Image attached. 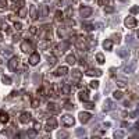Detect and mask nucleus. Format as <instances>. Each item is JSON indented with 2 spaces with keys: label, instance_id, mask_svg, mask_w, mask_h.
<instances>
[{
  "label": "nucleus",
  "instance_id": "nucleus-1",
  "mask_svg": "<svg viewBox=\"0 0 139 139\" xmlns=\"http://www.w3.org/2000/svg\"><path fill=\"white\" fill-rule=\"evenodd\" d=\"M124 25H125L128 29H134V28L138 26V21H136V18L135 17L128 15V17H125V20H124Z\"/></svg>",
  "mask_w": 139,
  "mask_h": 139
},
{
  "label": "nucleus",
  "instance_id": "nucleus-2",
  "mask_svg": "<svg viewBox=\"0 0 139 139\" xmlns=\"http://www.w3.org/2000/svg\"><path fill=\"white\" fill-rule=\"evenodd\" d=\"M61 124L64 127H72L75 124V120L70 114H65V116H61Z\"/></svg>",
  "mask_w": 139,
  "mask_h": 139
},
{
  "label": "nucleus",
  "instance_id": "nucleus-3",
  "mask_svg": "<svg viewBox=\"0 0 139 139\" xmlns=\"http://www.w3.org/2000/svg\"><path fill=\"white\" fill-rule=\"evenodd\" d=\"M92 13H93V10L91 9V7H88V6H82L81 9H79V15L82 18H88L91 17Z\"/></svg>",
  "mask_w": 139,
  "mask_h": 139
},
{
  "label": "nucleus",
  "instance_id": "nucleus-4",
  "mask_svg": "<svg viewBox=\"0 0 139 139\" xmlns=\"http://www.w3.org/2000/svg\"><path fill=\"white\" fill-rule=\"evenodd\" d=\"M21 50L24 53H31L32 50H34V45H32V42H29V40H24L21 43Z\"/></svg>",
  "mask_w": 139,
  "mask_h": 139
},
{
  "label": "nucleus",
  "instance_id": "nucleus-5",
  "mask_svg": "<svg viewBox=\"0 0 139 139\" xmlns=\"http://www.w3.org/2000/svg\"><path fill=\"white\" fill-rule=\"evenodd\" d=\"M18 65H20V58L18 57H11L9 61V68L11 70V71H15V70L18 68Z\"/></svg>",
  "mask_w": 139,
  "mask_h": 139
},
{
  "label": "nucleus",
  "instance_id": "nucleus-6",
  "mask_svg": "<svg viewBox=\"0 0 139 139\" xmlns=\"http://www.w3.org/2000/svg\"><path fill=\"white\" fill-rule=\"evenodd\" d=\"M20 121H21L22 124H28V122H31L32 121V116H31V113H28V111L21 113V116H20Z\"/></svg>",
  "mask_w": 139,
  "mask_h": 139
},
{
  "label": "nucleus",
  "instance_id": "nucleus-7",
  "mask_svg": "<svg viewBox=\"0 0 139 139\" xmlns=\"http://www.w3.org/2000/svg\"><path fill=\"white\" fill-rule=\"evenodd\" d=\"M28 61H29L31 65H36L40 61L39 53H31V56H29V58H28Z\"/></svg>",
  "mask_w": 139,
  "mask_h": 139
},
{
  "label": "nucleus",
  "instance_id": "nucleus-8",
  "mask_svg": "<svg viewBox=\"0 0 139 139\" xmlns=\"http://www.w3.org/2000/svg\"><path fill=\"white\" fill-rule=\"evenodd\" d=\"M78 117H79V121L82 122V124H86L92 118V116H91V113H88V111H81Z\"/></svg>",
  "mask_w": 139,
  "mask_h": 139
},
{
  "label": "nucleus",
  "instance_id": "nucleus-9",
  "mask_svg": "<svg viewBox=\"0 0 139 139\" xmlns=\"http://www.w3.org/2000/svg\"><path fill=\"white\" fill-rule=\"evenodd\" d=\"M81 78H82V72H81L79 70H72V72H71V79H72L74 82L78 83L79 81H81Z\"/></svg>",
  "mask_w": 139,
  "mask_h": 139
},
{
  "label": "nucleus",
  "instance_id": "nucleus-10",
  "mask_svg": "<svg viewBox=\"0 0 139 139\" xmlns=\"http://www.w3.org/2000/svg\"><path fill=\"white\" fill-rule=\"evenodd\" d=\"M57 127V121H56V118H49L47 121H46V127H45V128H46V131H52V129H54V128H56Z\"/></svg>",
  "mask_w": 139,
  "mask_h": 139
},
{
  "label": "nucleus",
  "instance_id": "nucleus-11",
  "mask_svg": "<svg viewBox=\"0 0 139 139\" xmlns=\"http://www.w3.org/2000/svg\"><path fill=\"white\" fill-rule=\"evenodd\" d=\"M47 111H50V113H60V106L57 103H53V102H50V103L47 104Z\"/></svg>",
  "mask_w": 139,
  "mask_h": 139
},
{
  "label": "nucleus",
  "instance_id": "nucleus-12",
  "mask_svg": "<svg viewBox=\"0 0 139 139\" xmlns=\"http://www.w3.org/2000/svg\"><path fill=\"white\" fill-rule=\"evenodd\" d=\"M67 72H68V68H67L65 65H61V67H58V68L56 70L54 75H57V77H64V75H67Z\"/></svg>",
  "mask_w": 139,
  "mask_h": 139
},
{
  "label": "nucleus",
  "instance_id": "nucleus-13",
  "mask_svg": "<svg viewBox=\"0 0 139 139\" xmlns=\"http://www.w3.org/2000/svg\"><path fill=\"white\" fill-rule=\"evenodd\" d=\"M60 93L61 95H70L71 93V86L68 83H61L60 85Z\"/></svg>",
  "mask_w": 139,
  "mask_h": 139
},
{
  "label": "nucleus",
  "instance_id": "nucleus-14",
  "mask_svg": "<svg viewBox=\"0 0 139 139\" xmlns=\"http://www.w3.org/2000/svg\"><path fill=\"white\" fill-rule=\"evenodd\" d=\"M29 17H31V20H36V18L39 17L38 7H36V6H31V9H29Z\"/></svg>",
  "mask_w": 139,
  "mask_h": 139
},
{
  "label": "nucleus",
  "instance_id": "nucleus-15",
  "mask_svg": "<svg viewBox=\"0 0 139 139\" xmlns=\"http://www.w3.org/2000/svg\"><path fill=\"white\" fill-rule=\"evenodd\" d=\"M10 120V116L7 111H4V110H0V122L1 124H6V122H9Z\"/></svg>",
  "mask_w": 139,
  "mask_h": 139
},
{
  "label": "nucleus",
  "instance_id": "nucleus-16",
  "mask_svg": "<svg viewBox=\"0 0 139 139\" xmlns=\"http://www.w3.org/2000/svg\"><path fill=\"white\" fill-rule=\"evenodd\" d=\"M78 97H79L81 102H86V100H89V92H88V89H82V91L79 92Z\"/></svg>",
  "mask_w": 139,
  "mask_h": 139
},
{
  "label": "nucleus",
  "instance_id": "nucleus-17",
  "mask_svg": "<svg viewBox=\"0 0 139 139\" xmlns=\"http://www.w3.org/2000/svg\"><path fill=\"white\" fill-rule=\"evenodd\" d=\"M86 75H88V77H100V75H102V71H100V70L88 68L86 70Z\"/></svg>",
  "mask_w": 139,
  "mask_h": 139
},
{
  "label": "nucleus",
  "instance_id": "nucleus-18",
  "mask_svg": "<svg viewBox=\"0 0 139 139\" xmlns=\"http://www.w3.org/2000/svg\"><path fill=\"white\" fill-rule=\"evenodd\" d=\"M47 15H49V7L47 6H40L39 17H47Z\"/></svg>",
  "mask_w": 139,
  "mask_h": 139
},
{
  "label": "nucleus",
  "instance_id": "nucleus-19",
  "mask_svg": "<svg viewBox=\"0 0 139 139\" xmlns=\"http://www.w3.org/2000/svg\"><path fill=\"white\" fill-rule=\"evenodd\" d=\"M54 20H56L57 22L64 21V13H63V11H60V10H57L56 14H54Z\"/></svg>",
  "mask_w": 139,
  "mask_h": 139
},
{
  "label": "nucleus",
  "instance_id": "nucleus-20",
  "mask_svg": "<svg viewBox=\"0 0 139 139\" xmlns=\"http://www.w3.org/2000/svg\"><path fill=\"white\" fill-rule=\"evenodd\" d=\"M103 49L104 50H111L113 49V40L111 39H106L103 42Z\"/></svg>",
  "mask_w": 139,
  "mask_h": 139
},
{
  "label": "nucleus",
  "instance_id": "nucleus-21",
  "mask_svg": "<svg viewBox=\"0 0 139 139\" xmlns=\"http://www.w3.org/2000/svg\"><path fill=\"white\" fill-rule=\"evenodd\" d=\"M68 47V43L67 42H63V43H58V45H56V49L58 50V53H63L65 50V49Z\"/></svg>",
  "mask_w": 139,
  "mask_h": 139
},
{
  "label": "nucleus",
  "instance_id": "nucleus-22",
  "mask_svg": "<svg viewBox=\"0 0 139 139\" xmlns=\"http://www.w3.org/2000/svg\"><path fill=\"white\" fill-rule=\"evenodd\" d=\"M65 61H67V63H68V64L74 65L75 63H77V57H75L74 54H68V56L65 57Z\"/></svg>",
  "mask_w": 139,
  "mask_h": 139
},
{
  "label": "nucleus",
  "instance_id": "nucleus-23",
  "mask_svg": "<svg viewBox=\"0 0 139 139\" xmlns=\"http://www.w3.org/2000/svg\"><path fill=\"white\" fill-rule=\"evenodd\" d=\"M96 61H97L99 64H103L104 61H106V58H104V54H103V53H97V54H96Z\"/></svg>",
  "mask_w": 139,
  "mask_h": 139
},
{
  "label": "nucleus",
  "instance_id": "nucleus-24",
  "mask_svg": "<svg viewBox=\"0 0 139 139\" xmlns=\"http://www.w3.org/2000/svg\"><path fill=\"white\" fill-rule=\"evenodd\" d=\"M47 61H49V64H50V65H54L57 63V58H56L54 54H49V56H47Z\"/></svg>",
  "mask_w": 139,
  "mask_h": 139
},
{
  "label": "nucleus",
  "instance_id": "nucleus-25",
  "mask_svg": "<svg viewBox=\"0 0 139 139\" xmlns=\"http://www.w3.org/2000/svg\"><path fill=\"white\" fill-rule=\"evenodd\" d=\"M26 13H28V10H26V7H21V9L18 10V17L25 18V17H26Z\"/></svg>",
  "mask_w": 139,
  "mask_h": 139
},
{
  "label": "nucleus",
  "instance_id": "nucleus-26",
  "mask_svg": "<svg viewBox=\"0 0 139 139\" xmlns=\"http://www.w3.org/2000/svg\"><path fill=\"white\" fill-rule=\"evenodd\" d=\"M57 35H58V36H60V38H64L65 35H67V28H58V29H57Z\"/></svg>",
  "mask_w": 139,
  "mask_h": 139
},
{
  "label": "nucleus",
  "instance_id": "nucleus-27",
  "mask_svg": "<svg viewBox=\"0 0 139 139\" xmlns=\"http://www.w3.org/2000/svg\"><path fill=\"white\" fill-rule=\"evenodd\" d=\"M122 96H124V93H122L121 91H116V92L113 93V97H114L116 100H121Z\"/></svg>",
  "mask_w": 139,
  "mask_h": 139
},
{
  "label": "nucleus",
  "instance_id": "nucleus-28",
  "mask_svg": "<svg viewBox=\"0 0 139 139\" xmlns=\"http://www.w3.org/2000/svg\"><path fill=\"white\" fill-rule=\"evenodd\" d=\"M83 107H85V109L86 110H93L95 109V103H91V102H83Z\"/></svg>",
  "mask_w": 139,
  "mask_h": 139
},
{
  "label": "nucleus",
  "instance_id": "nucleus-29",
  "mask_svg": "<svg viewBox=\"0 0 139 139\" xmlns=\"http://www.w3.org/2000/svg\"><path fill=\"white\" fill-rule=\"evenodd\" d=\"M1 81H3V83H6V85H11V78L7 77V75H3Z\"/></svg>",
  "mask_w": 139,
  "mask_h": 139
},
{
  "label": "nucleus",
  "instance_id": "nucleus-30",
  "mask_svg": "<svg viewBox=\"0 0 139 139\" xmlns=\"http://www.w3.org/2000/svg\"><path fill=\"white\" fill-rule=\"evenodd\" d=\"M31 106H32L34 109L39 107V99H32V100H31Z\"/></svg>",
  "mask_w": 139,
  "mask_h": 139
},
{
  "label": "nucleus",
  "instance_id": "nucleus-31",
  "mask_svg": "<svg viewBox=\"0 0 139 139\" xmlns=\"http://www.w3.org/2000/svg\"><path fill=\"white\" fill-rule=\"evenodd\" d=\"M104 13H107V14L114 13V7L113 6H106V7H104Z\"/></svg>",
  "mask_w": 139,
  "mask_h": 139
},
{
  "label": "nucleus",
  "instance_id": "nucleus-32",
  "mask_svg": "<svg viewBox=\"0 0 139 139\" xmlns=\"http://www.w3.org/2000/svg\"><path fill=\"white\" fill-rule=\"evenodd\" d=\"M89 86H91L92 89H97V88H99V81H92V82L89 83Z\"/></svg>",
  "mask_w": 139,
  "mask_h": 139
},
{
  "label": "nucleus",
  "instance_id": "nucleus-33",
  "mask_svg": "<svg viewBox=\"0 0 139 139\" xmlns=\"http://www.w3.org/2000/svg\"><path fill=\"white\" fill-rule=\"evenodd\" d=\"M7 7H9L7 0H0V9H7Z\"/></svg>",
  "mask_w": 139,
  "mask_h": 139
},
{
  "label": "nucleus",
  "instance_id": "nucleus-34",
  "mask_svg": "<svg viewBox=\"0 0 139 139\" xmlns=\"http://www.w3.org/2000/svg\"><path fill=\"white\" fill-rule=\"evenodd\" d=\"M29 32L32 35H36V34H38V26H35V25L29 26Z\"/></svg>",
  "mask_w": 139,
  "mask_h": 139
},
{
  "label": "nucleus",
  "instance_id": "nucleus-35",
  "mask_svg": "<svg viewBox=\"0 0 139 139\" xmlns=\"http://www.w3.org/2000/svg\"><path fill=\"white\" fill-rule=\"evenodd\" d=\"M82 28H83L85 31H92L95 26L92 25V24H85V25H82Z\"/></svg>",
  "mask_w": 139,
  "mask_h": 139
},
{
  "label": "nucleus",
  "instance_id": "nucleus-36",
  "mask_svg": "<svg viewBox=\"0 0 139 139\" xmlns=\"http://www.w3.org/2000/svg\"><path fill=\"white\" fill-rule=\"evenodd\" d=\"M14 28H15V31H21L22 29V24H21V22L15 21V22H14Z\"/></svg>",
  "mask_w": 139,
  "mask_h": 139
},
{
  "label": "nucleus",
  "instance_id": "nucleus-37",
  "mask_svg": "<svg viewBox=\"0 0 139 139\" xmlns=\"http://www.w3.org/2000/svg\"><path fill=\"white\" fill-rule=\"evenodd\" d=\"M131 13H132V14L139 13V7H138V6H134V7H131Z\"/></svg>",
  "mask_w": 139,
  "mask_h": 139
},
{
  "label": "nucleus",
  "instance_id": "nucleus-38",
  "mask_svg": "<svg viewBox=\"0 0 139 139\" xmlns=\"http://www.w3.org/2000/svg\"><path fill=\"white\" fill-rule=\"evenodd\" d=\"M45 93H46V91H45L43 88H39V89H38V95L39 96H45Z\"/></svg>",
  "mask_w": 139,
  "mask_h": 139
},
{
  "label": "nucleus",
  "instance_id": "nucleus-39",
  "mask_svg": "<svg viewBox=\"0 0 139 139\" xmlns=\"http://www.w3.org/2000/svg\"><path fill=\"white\" fill-rule=\"evenodd\" d=\"M34 128H35L36 131H39L40 128H42V125H40V122H35V124H34Z\"/></svg>",
  "mask_w": 139,
  "mask_h": 139
},
{
  "label": "nucleus",
  "instance_id": "nucleus-40",
  "mask_svg": "<svg viewBox=\"0 0 139 139\" xmlns=\"http://www.w3.org/2000/svg\"><path fill=\"white\" fill-rule=\"evenodd\" d=\"M65 109H67V110L74 109V104H72V103H65Z\"/></svg>",
  "mask_w": 139,
  "mask_h": 139
},
{
  "label": "nucleus",
  "instance_id": "nucleus-41",
  "mask_svg": "<svg viewBox=\"0 0 139 139\" xmlns=\"http://www.w3.org/2000/svg\"><path fill=\"white\" fill-rule=\"evenodd\" d=\"M97 4L99 6H106L107 4V0H97Z\"/></svg>",
  "mask_w": 139,
  "mask_h": 139
},
{
  "label": "nucleus",
  "instance_id": "nucleus-42",
  "mask_svg": "<svg viewBox=\"0 0 139 139\" xmlns=\"http://www.w3.org/2000/svg\"><path fill=\"white\" fill-rule=\"evenodd\" d=\"M28 135H29V136H36V129H35V128L34 129H31L29 132H28Z\"/></svg>",
  "mask_w": 139,
  "mask_h": 139
},
{
  "label": "nucleus",
  "instance_id": "nucleus-43",
  "mask_svg": "<svg viewBox=\"0 0 139 139\" xmlns=\"http://www.w3.org/2000/svg\"><path fill=\"white\" fill-rule=\"evenodd\" d=\"M113 39H114V42H117V43H120V35H113Z\"/></svg>",
  "mask_w": 139,
  "mask_h": 139
},
{
  "label": "nucleus",
  "instance_id": "nucleus-44",
  "mask_svg": "<svg viewBox=\"0 0 139 139\" xmlns=\"http://www.w3.org/2000/svg\"><path fill=\"white\" fill-rule=\"evenodd\" d=\"M65 21H67V24H68V25H75L74 20H71V18H67V20H65Z\"/></svg>",
  "mask_w": 139,
  "mask_h": 139
},
{
  "label": "nucleus",
  "instance_id": "nucleus-45",
  "mask_svg": "<svg viewBox=\"0 0 139 139\" xmlns=\"http://www.w3.org/2000/svg\"><path fill=\"white\" fill-rule=\"evenodd\" d=\"M117 85H118L120 88H125V82H124V81H118Z\"/></svg>",
  "mask_w": 139,
  "mask_h": 139
},
{
  "label": "nucleus",
  "instance_id": "nucleus-46",
  "mask_svg": "<svg viewBox=\"0 0 139 139\" xmlns=\"http://www.w3.org/2000/svg\"><path fill=\"white\" fill-rule=\"evenodd\" d=\"M20 38H21V36H20L18 34H17V35H14V36H13V39L15 40V42H17V40H20Z\"/></svg>",
  "mask_w": 139,
  "mask_h": 139
},
{
  "label": "nucleus",
  "instance_id": "nucleus-47",
  "mask_svg": "<svg viewBox=\"0 0 139 139\" xmlns=\"http://www.w3.org/2000/svg\"><path fill=\"white\" fill-rule=\"evenodd\" d=\"M65 136H67L65 132H60V134H58V138H65Z\"/></svg>",
  "mask_w": 139,
  "mask_h": 139
},
{
  "label": "nucleus",
  "instance_id": "nucleus-48",
  "mask_svg": "<svg viewBox=\"0 0 139 139\" xmlns=\"http://www.w3.org/2000/svg\"><path fill=\"white\" fill-rule=\"evenodd\" d=\"M122 135H124L122 132H116V136H118V138H121Z\"/></svg>",
  "mask_w": 139,
  "mask_h": 139
},
{
  "label": "nucleus",
  "instance_id": "nucleus-49",
  "mask_svg": "<svg viewBox=\"0 0 139 139\" xmlns=\"http://www.w3.org/2000/svg\"><path fill=\"white\" fill-rule=\"evenodd\" d=\"M1 40H3V35L0 34V42H1Z\"/></svg>",
  "mask_w": 139,
  "mask_h": 139
},
{
  "label": "nucleus",
  "instance_id": "nucleus-50",
  "mask_svg": "<svg viewBox=\"0 0 139 139\" xmlns=\"http://www.w3.org/2000/svg\"><path fill=\"white\" fill-rule=\"evenodd\" d=\"M136 36H138V39H139V29H138V32H136Z\"/></svg>",
  "mask_w": 139,
  "mask_h": 139
},
{
  "label": "nucleus",
  "instance_id": "nucleus-51",
  "mask_svg": "<svg viewBox=\"0 0 139 139\" xmlns=\"http://www.w3.org/2000/svg\"><path fill=\"white\" fill-rule=\"evenodd\" d=\"M72 1H74V3H78V1H79V0H72Z\"/></svg>",
  "mask_w": 139,
  "mask_h": 139
},
{
  "label": "nucleus",
  "instance_id": "nucleus-52",
  "mask_svg": "<svg viewBox=\"0 0 139 139\" xmlns=\"http://www.w3.org/2000/svg\"><path fill=\"white\" fill-rule=\"evenodd\" d=\"M13 1H15V3H17V1H21V0H13Z\"/></svg>",
  "mask_w": 139,
  "mask_h": 139
},
{
  "label": "nucleus",
  "instance_id": "nucleus-53",
  "mask_svg": "<svg viewBox=\"0 0 139 139\" xmlns=\"http://www.w3.org/2000/svg\"><path fill=\"white\" fill-rule=\"evenodd\" d=\"M0 64H1V58H0Z\"/></svg>",
  "mask_w": 139,
  "mask_h": 139
},
{
  "label": "nucleus",
  "instance_id": "nucleus-54",
  "mask_svg": "<svg viewBox=\"0 0 139 139\" xmlns=\"http://www.w3.org/2000/svg\"><path fill=\"white\" fill-rule=\"evenodd\" d=\"M138 56H139V52H138Z\"/></svg>",
  "mask_w": 139,
  "mask_h": 139
},
{
  "label": "nucleus",
  "instance_id": "nucleus-55",
  "mask_svg": "<svg viewBox=\"0 0 139 139\" xmlns=\"http://www.w3.org/2000/svg\"><path fill=\"white\" fill-rule=\"evenodd\" d=\"M122 1H125V0H122Z\"/></svg>",
  "mask_w": 139,
  "mask_h": 139
}]
</instances>
